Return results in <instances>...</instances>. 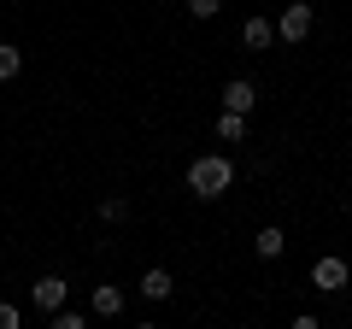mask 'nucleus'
Instances as JSON below:
<instances>
[{
	"mask_svg": "<svg viewBox=\"0 0 352 329\" xmlns=\"http://www.w3.org/2000/svg\"><path fill=\"white\" fill-rule=\"evenodd\" d=\"M229 182H235V164H229L223 153H200V159L188 164V189L200 194V200H217V194H229Z\"/></svg>",
	"mask_w": 352,
	"mask_h": 329,
	"instance_id": "obj_1",
	"label": "nucleus"
},
{
	"mask_svg": "<svg viewBox=\"0 0 352 329\" xmlns=\"http://www.w3.org/2000/svg\"><path fill=\"white\" fill-rule=\"evenodd\" d=\"M346 282H352L346 259H335V253H329V259H317V265H311V288H323V294H340Z\"/></svg>",
	"mask_w": 352,
	"mask_h": 329,
	"instance_id": "obj_2",
	"label": "nucleus"
},
{
	"mask_svg": "<svg viewBox=\"0 0 352 329\" xmlns=\"http://www.w3.org/2000/svg\"><path fill=\"white\" fill-rule=\"evenodd\" d=\"M276 36H282V41H305V36H311V6H305V0L282 6V18H276Z\"/></svg>",
	"mask_w": 352,
	"mask_h": 329,
	"instance_id": "obj_3",
	"label": "nucleus"
},
{
	"mask_svg": "<svg viewBox=\"0 0 352 329\" xmlns=\"http://www.w3.org/2000/svg\"><path fill=\"white\" fill-rule=\"evenodd\" d=\"M65 294H71L65 277H36V282H30V300H36V312H47V317L65 306Z\"/></svg>",
	"mask_w": 352,
	"mask_h": 329,
	"instance_id": "obj_4",
	"label": "nucleus"
},
{
	"mask_svg": "<svg viewBox=\"0 0 352 329\" xmlns=\"http://www.w3.org/2000/svg\"><path fill=\"white\" fill-rule=\"evenodd\" d=\"M241 41H247L252 53H264L270 41H276V24H270V18H247V24H241Z\"/></svg>",
	"mask_w": 352,
	"mask_h": 329,
	"instance_id": "obj_5",
	"label": "nucleus"
},
{
	"mask_svg": "<svg viewBox=\"0 0 352 329\" xmlns=\"http://www.w3.org/2000/svg\"><path fill=\"white\" fill-rule=\"evenodd\" d=\"M223 106H229V112H252V106H258V94H252V83H247V76L223 83Z\"/></svg>",
	"mask_w": 352,
	"mask_h": 329,
	"instance_id": "obj_6",
	"label": "nucleus"
},
{
	"mask_svg": "<svg viewBox=\"0 0 352 329\" xmlns=\"http://www.w3.org/2000/svg\"><path fill=\"white\" fill-rule=\"evenodd\" d=\"M88 306H94V317H118V312H124V288H112V282H100Z\"/></svg>",
	"mask_w": 352,
	"mask_h": 329,
	"instance_id": "obj_7",
	"label": "nucleus"
},
{
	"mask_svg": "<svg viewBox=\"0 0 352 329\" xmlns=\"http://www.w3.org/2000/svg\"><path fill=\"white\" fill-rule=\"evenodd\" d=\"M252 247H258V259H282V247H288V235H282L276 224H264L258 235H252Z\"/></svg>",
	"mask_w": 352,
	"mask_h": 329,
	"instance_id": "obj_8",
	"label": "nucleus"
},
{
	"mask_svg": "<svg viewBox=\"0 0 352 329\" xmlns=\"http://www.w3.org/2000/svg\"><path fill=\"white\" fill-rule=\"evenodd\" d=\"M141 294H147V300H170V294H176V282H170V270H159V265H153L147 277H141Z\"/></svg>",
	"mask_w": 352,
	"mask_h": 329,
	"instance_id": "obj_9",
	"label": "nucleus"
},
{
	"mask_svg": "<svg viewBox=\"0 0 352 329\" xmlns=\"http://www.w3.org/2000/svg\"><path fill=\"white\" fill-rule=\"evenodd\" d=\"M241 136H247V112H229V106H223V118H217V141H229V147H235Z\"/></svg>",
	"mask_w": 352,
	"mask_h": 329,
	"instance_id": "obj_10",
	"label": "nucleus"
},
{
	"mask_svg": "<svg viewBox=\"0 0 352 329\" xmlns=\"http://www.w3.org/2000/svg\"><path fill=\"white\" fill-rule=\"evenodd\" d=\"M18 71H24V53H18L12 41H0V83H12Z\"/></svg>",
	"mask_w": 352,
	"mask_h": 329,
	"instance_id": "obj_11",
	"label": "nucleus"
},
{
	"mask_svg": "<svg viewBox=\"0 0 352 329\" xmlns=\"http://www.w3.org/2000/svg\"><path fill=\"white\" fill-rule=\"evenodd\" d=\"M100 217H106V224H124V217H129V200H124V194H106V200H100Z\"/></svg>",
	"mask_w": 352,
	"mask_h": 329,
	"instance_id": "obj_12",
	"label": "nucleus"
},
{
	"mask_svg": "<svg viewBox=\"0 0 352 329\" xmlns=\"http://www.w3.org/2000/svg\"><path fill=\"white\" fill-rule=\"evenodd\" d=\"M182 6H188V12L200 18V24H206V18H217V12H223V0H182Z\"/></svg>",
	"mask_w": 352,
	"mask_h": 329,
	"instance_id": "obj_13",
	"label": "nucleus"
},
{
	"mask_svg": "<svg viewBox=\"0 0 352 329\" xmlns=\"http://www.w3.org/2000/svg\"><path fill=\"white\" fill-rule=\"evenodd\" d=\"M82 323H88L82 312H65V306H59V312H53V329H82Z\"/></svg>",
	"mask_w": 352,
	"mask_h": 329,
	"instance_id": "obj_14",
	"label": "nucleus"
},
{
	"mask_svg": "<svg viewBox=\"0 0 352 329\" xmlns=\"http://www.w3.org/2000/svg\"><path fill=\"white\" fill-rule=\"evenodd\" d=\"M18 323H24V312H18V306H6V300H0V329H18Z\"/></svg>",
	"mask_w": 352,
	"mask_h": 329,
	"instance_id": "obj_15",
	"label": "nucleus"
}]
</instances>
